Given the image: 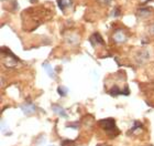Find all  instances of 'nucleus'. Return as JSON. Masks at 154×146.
<instances>
[{
  "mask_svg": "<svg viewBox=\"0 0 154 146\" xmlns=\"http://www.w3.org/2000/svg\"><path fill=\"white\" fill-rule=\"evenodd\" d=\"M53 111H54L55 113L58 114V115H61L63 117H67V114L65 112L61 106H58V105H53Z\"/></svg>",
  "mask_w": 154,
  "mask_h": 146,
  "instance_id": "obj_4",
  "label": "nucleus"
},
{
  "mask_svg": "<svg viewBox=\"0 0 154 146\" xmlns=\"http://www.w3.org/2000/svg\"><path fill=\"white\" fill-rule=\"evenodd\" d=\"M22 111L24 112L26 115H30V114H32L35 112V106L31 103H28V104H24L22 106Z\"/></svg>",
  "mask_w": 154,
  "mask_h": 146,
  "instance_id": "obj_2",
  "label": "nucleus"
},
{
  "mask_svg": "<svg viewBox=\"0 0 154 146\" xmlns=\"http://www.w3.org/2000/svg\"><path fill=\"white\" fill-rule=\"evenodd\" d=\"M58 90V94L61 95V96H65V95L67 94L68 90L66 88H63V86H60V88L57 89Z\"/></svg>",
  "mask_w": 154,
  "mask_h": 146,
  "instance_id": "obj_6",
  "label": "nucleus"
},
{
  "mask_svg": "<svg viewBox=\"0 0 154 146\" xmlns=\"http://www.w3.org/2000/svg\"><path fill=\"white\" fill-rule=\"evenodd\" d=\"M31 1H32V2H33V1H36V0H31Z\"/></svg>",
  "mask_w": 154,
  "mask_h": 146,
  "instance_id": "obj_8",
  "label": "nucleus"
},
{
  "mask_svg": "<svg viewBox=\"0 0 154 146\" xmlns=\"http://www.w3.org/2000/svg\"><path fill=\"white\" fill-rule=\"evenodd\" d=\"M99 1H103V2H106V3H109L111 0H99Z\"/></svg>",
  "mask_w": 154,
  "mask_h": 146,
  "instance_id": "obj_7",
  "label": "nucleus"
},
{
  "mask_svg": "<svg viewBox=\"0 0 154 146\" xmlns=\"http://www.w3.org/2000/svg\"><path fill=\"white\" fill-rule=\"evenodd\" d=\"M45 69H46V71H48V74L51 76V78H54V72H53V68H52L50 64H43Z\"/></svg>",
  "mask_w": 154,
  "mask_h": 146,
  "instance_id": "obj_5",
  "label": "nucleus"
},
{
  "mask_svg": "<svg viewBox=\"0 0 154 146\" xmlns=\"http://www.w3.org/2000/svg\"><path fill=\"white\" fill-rule=\"evenodd\" d=\"M99 125L108 133H111L113 131L115 132H119L117 126H116V122L113 118H106V120L99 121Z\"/></svg>",
  "mask_w": 154,
  "mask_h": 146,
  "instance_id": "obj_1",
  "label": "nucleus"
},
{
  "mask_svg": "<svg viewBox=\"0 0 154 146\" xmlns=\"http://www.w3.org/2000/svg\"><path fill=\"white\" fill-rule=\"evenodd\" d=\"M58 7L61 8V10L65 11V9L67 8V7H71L72 6V0H58Z\"/></svg>",
  "mask_w": 154,
  "mask_h": 146,
  "instance_id": "obj_3",
  "label": "nucleus"
}]
</instances>
